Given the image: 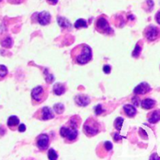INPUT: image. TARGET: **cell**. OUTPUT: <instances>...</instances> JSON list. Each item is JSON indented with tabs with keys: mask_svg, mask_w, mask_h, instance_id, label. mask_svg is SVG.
Wrapping results in <instances>:
<instances>
[{
	"mask_svg": "<svg viewBox=\"0 0 160 160\" xmlns=\"http://www.w3.org/2000/svg\"><path fill=\"white\" fill-rule=\"evenodd\" d=\"M70 56L73 63L85 65L92 60V49L87 44H80L71 50Z\"/></svg>",
	"mask_w": 160,
	"mask_h": 160,
	"instance_id": "obj_1",
	"label": "cell"
},
{
	"mask_svg": "<svg viewBox=\"0 0 160 160\" xmlns=\"http://www.w3.org/2000/svg\"><path fill=\"white\" fill-rule=\"evenodd\" d=\"M101 125L95 117H89L84 123L83 131L88 138L94 137L101 132Z\"/></svg>",
	"mask_w": 160,
	"mask_h": 160,
	"instance_id": "obj_2",
	"label": "cell"
},
{
	"mask_svg": "<svg viewBox=\"0 0 160 160\" xmlns=\"http://www.w3.org/2000/svg\"><path fill=\"white\" fill-rule=\"evenodd\" d=\"M31 102L33 106L40 105L48 97V88L46 86H37L31 91Z\"/></svg>",
	"mask_w": 160,
	"mask_h": 160,
	"instance_id": "obj_3",
	"label": "cell"
},
{
	"mask_svg": "<svg viewBox=\"0 0 160 160\" xmlns=\"http://www.w3.org/2000/svg\"><path fill=\"white\" fill-rule=\"evenodd\" d=\"M60 136L64 139L66 143L72 144L77 141L78 138V128L65 125L60 128Z\"/></svg>",
	"mask_w": 160,
	"mask_h": 160,
	"instance_id": "obj_4",
	"label": "cell"
},
{
	"mask_svg": "<svg viewBox=\"0 0 160 160\" xmlns=\"http://www.w3.org/2000/svg\"><path fill=\"white\" fill-rule=\"evenodd\" d=\"M95 28L97 32L102 34H110L112 33L107 19L104 15H101L96 18L95 21Z\"/></svg>",
	"mask_w": 160,
	"mask_h": 160,
	"instance_id": "obj_5",
	"label": "cell"
},
{
	"mask_svg": "<svg viewBox=\"0 0 160 160\" xmlns=\"http://www.w3.org/2000/svg\"><path fill=\"white\" fill-rule=\"evenodd\" d=\"M33 117L37 119V120H44L45 121V120H51V119H53L55 117V115L49 107L45 106V107L38 109L34 112Z\"/></svg>",
	"mask_w": 160,
	"mask_h": 160,
	"instance_id": "obj_6",
	"label": "cell"
},
{
	"mask_svg": "<svg viewBox=\"0 0 160 160\" xmlns=\"http://www.w3.org/2000/svg\"><path fill=\"white\" fill-rule=\"evenodd\" d=\"M50 144V139L48 134H42L36 138V145L40 151L45 152L48 148Z\"/></svg>",
	"mask_w": 160,
	"mask_h": 160,
	"instance_id": "obj_7",
	"label": "cell"
},
{
	"mask_svg": "<svg viewBox=\"0 0 160 160\" xmlns=\"http://www.w3.org/2000/svg\"><path fill=\"white\" fill-rule=\"evenodd\" d=\"M144 35L146 38L147 40L150 41V42H153V41L156 40L159 37V28L157 27L154 26V25H150V26L147 27L145 31H144Z\"/></svg>",
	"mask_w": 160,
	"mask_h": 160,
	"instance_id": "obj_8",
	"label": "cell"
},
{
	"mask_svg": "<svg viewBox=\"0 0 160 160\" xmlns=\"http://www.w3.org/2000/svg\"><path fill=\"white\" fill-rule=\"evenodd\" d=\"M36 20L39 24L42 25V26H45V25L48 24L51 21V16L46 11H42V12L36 13Z\"/></svg>",
	"mask_w": 160,
	"mask_h": 160,
	"instance_id": "obj_9",
	"label": "cell"
},
{
	"mask_svg": "<svg viewBox=\"0 0 160 160\" xmlns=\"http://www.w3.org/2000/svg\"><path fill=\"white\" fill-rule=\"evenodd\" d=\"M150 91H151V87L149 84L146 82H142L134 89V93L138 95H142L148 93Z\"/></svg>",
	"mask_w": 160,
	"mask_h": 160,
	"instance_id": "obj_10",
	"label": "cell"
},
{
	"mask_svg": "<svg viewBox=\"0 0 160 160\" xmlns=\"http://www.w3.org/2000/svg\"><path fill=\"white\" fill-rule=\"evenodd\" d=\"M75 102L78 106H82V107H84V106H88L90 103L91 99L88 95H78L75 97Z\"/></svg>",
	"mask_w": 160,
	"mask_h": 160,
	"instance_id": "obj_11",
	"label": "cell"
},
{
	"mask_svg": "<svg viewBox=\"0 0 160 160\" xmlns=\"http://www.w3.org/2000/svg\"><path fill=\"white\" fill-rule=\"evenodd\" d=\"M20 124V119L17 116H11L9 117L7 120V126L9 127V129L12 131H16L17 129V127Z\"/></svg>",
	"mask_w": 160,
	"mask_h": 160,
	"instance_id": "obj_12",
	"label": "cell"
},
{
	"mask_svg": "<svg viewBox=\"0 0 160 160\" xmlns=\"http://www.w3.org/2000/svg\"><path fill=\"white\" fill-rule=\"evenodd\" d=\"M123 109L125 115L128 117H130V118H133L137 114V109H136V108L131 104L125 105L123 107Z\"/></svg>",
	"mask_w": 160,
	"mask_h": 160,
	"instance_id": "obj_13",
	"label": "cell"
},
{
	"mask_svg": "<svg viewBox=\"0 0 160 160\" xmlns=\"http://www.w3.org/2000/svg\"><path fill=\"white\" fill-rule=\"evenodd\" d=\"M66 85L63 83H56L53 86V94L56 95H62L66 92Z\"/></svg>",
	"mask_w": 160,
	"mask_h": 160,
	"instance_id": "obj_14",
	"label": "cell"
},
{
	"mask_svg": "<svg viewBox=\"0 0 160 160\" xmlns=\"http://www.w3.org/2000/svg\"><path fill=\"white\" fill-rule=\"evenodd\" d=\"M81 123V118L78 115H74L70 118L67 124L69 126L73 127V128H79Z\"/></svg>",
	"mask_w": 160,
	"mask_h": 160,
	"instance_id": "obj_15",
	"label": "cell"
},
{
	"mask_svg": "<svg viewBox=\"0 0 160 160\" xmlns=\"http://www.w3.org/2000/svg\"><path fill=\"white\" fill-rule=\"evenodd\" d=\"M148 120L150 123H156L160 120V110H155L152 112L148 117Z\"/></svg>",
	"mask_w": 160,
	"mask_h": 160,
	"instance_id": "obj_16",
	"label": "cell"
},
{
	"mask_svg": "<svg viewBox=\"0 0 160 160\" xmlns=\"http://www.w3.org/2000/svg\"><path fill=\"white\" fill-rule=\"evenodd\" d=\"M156 101L151 98H145L142 102V107L144 109H151L156 106Z\"/></svg>",
	"mask_w": 160,
	"mask_h": 160,
	"instance_id": "obj_17",
	"label": "cell"
},
{
	"mask_svg": "<svg viewBox=\"0 0 160 160\" xmlns=\"http://www.w3.org/2000/svg\"><path fill=\"white\" fill-rule=\"evenodd\" d=\"M142 42H138L135 45V48H134V51L132 52V56L134 58H138L140 56L141 52H142Z\"/></svg>",
	"mask_w": 160,
	"mask_h": 160,
	"instance_id": "obj_18",
	"label": "cell"
},
{
	"mask_svg": "<svg viewBox=\"0 0 160 160\" xmlns=\"http://www.w3.org/2000/svg\"><path fill=\"white\" fill-rule=\"evenodd\" d=\"M57 21L59 26L62 28H69L71 27V24H70V23L69 22V20H67V19L64 18V17H58Z\"/></svg>",
	"mask_w": 160,
	"mask_h": 160,
	"instance_id": "obj_19",
	"label": "cell"
},
{
	"mask_svg": "<svg viewBox=\"0 0 160 160\" xmlns=\"http://www.w3.org/2000/svg\"><path fill=\"white\" fill-rule=\"evenodd\" d=\"M74 27L77 29H81V28H87L88 23L87 21L84 19H78L74 23Z\"/></svg>",
	"mask_w": 160,
	"mask_h": 160,
	"instance_id": "obj_20",
	"label": "cell"
},
{
	"mask_svg": "<svg viewBox=\"0 0 160 160\" xmlns=\"http://www.w3.org/2000/svg\"><path fill=\"white\" fill-rule=\"evenodd\" d=\"M0 44L5 48H11L12 45V40L10 37H6L0 41Z\"/></svg>",
	"mask_w": 160,
	"mask_h": 160,
	"instance_id": "obj_21",
	"label": "cell"
},
{
	"mask_svg": "<svg viewBox=\"0 0 160 160\" xmlns=\"http://www.w3.org/2000/svg\"><path fill=\"white\" fill-rule=\"evenodd\" d=\"M53 109H54V111L57 114H62L64 112L65 108H64L63 104H62V103H56L53 106Z\"/></svg>",
	"mask_w": 160,
	"mask_h": 160,
	"instance_id": "obj_22",
	"label": "cell"
},
{
	"mask_svg": "<svg viewBox=\"0 0 160 160\" xmlns=\"http://www.w3.org/2000/svg\"><path fill=\"white\" fill-rule=\"evenodd\" d=\"M123 119L122 118V117H117L115 120V122H114V128L120 131V130H121L122 126H123Z\"/></svg>",
	"mask_w": 160,
	"mask_h": 160,
	"instance_id": "obj_23",
	"label": "cell"
},
{
	"mask_svg": "<svg viewBox=\"0 0 160 160\" xmlns=\"http://www.w3.org/2000/svg\"><path fill=\"white\" fill-rule=\"evenodd\" d=\"M8 74V70L6 66L0 65V81L4 79Z\"/></svg>",
	"mask_w": 160,
	"mask_h": 160,
	"instance_id": "obj_24",
	"label": "cell"
},
{
	"mask_svg": "<svg viewBox=\"0 0 160 160\" xmlns=\"http://www.w3.org/2000/svg\"><path fill=\"white\" fill-rule=\"evenodd\" d=\"M48 158L51 160L57 159L58 155L57 153H56V152L55 151L54 149H52V148H50L48 152Z\"/></svg>",
	"mask_w": 160,
	"mask_h": 160,
	"instance_id": "obj_25",
	"label": "cell"
},
{
	"mask_svg": "<svg viewBox=\"0 0 160 160\" xmlns=\"http://www.w3.org/2000/svg\"><path fill=\"white\" fill-rule=\"evenodd\" d=\"M104 111L105 110L102 107V105H98V106H96L95 107V112L96 115H101V114H102L104 112Z\"/></svg>",
	"mask_w": 160,
	"mask_h": 160,
	"instance_id": "obj_26",
	"label": "cell"
},
{
	"mask_svg": "<svg viewBox=\"0 0 160 160\" xmlns=\"http://www.w3.org/2000/svg\"><path fill=\"white\" fill-rule=\"evenodd\" d=\"M103 145H104V148H106L107 151H110V150L112 149V144L110 142H106L103 143Z\"/></svg>",
	"mask_w": 160,
	"mask_h": 160,
	"instance_id": "obj_27",
	"label": "cell"
},
{
	"mask_svg": "<svg viewBox=\"0 0 160 160\" xmlns=\"http://www.w3.org/2000/svg\"><path fill=\"white\" fill-rule=\"evenodd\" d=\"M103 72L106 74H109L111 72V67L109 65H104L103 66Z\"/></svg>",
	"mask_w": 160,
	"mask_h": 160,
	"instance_id": "obj_28",
	"label": "cell"
},
{
	"mask_svg": "<svg viewBox=\"0 0 160 160\" xmlns=\"http://www.w3.org/2000/svg\"><path fill=\"white\" fill-rule=\"evenodd\" d=\"M113 139L116 142H119V141H121L122 139H123V137H122V136H120L119 134H117V133H115L113 135Z\"/></svg>",
	"mask_w": 160,
	"mask_h": 160,
	"instance_id": "obj_29",
	"label": "cell"
},
{
	"mask_svg": "<svg viewBox=\"0 0 160 160\" xmlns=\"http://www.w3.org/2000/svg\"><path fill=\"white\" fill-rule=\"evenodd\" d=\"M8 2L11 3V4H20L24 2V0H7Z\"/></svg>",
	"mask_w": 160,
	"mask_h": 160,
	"instance_id": "obj_30",
	"label": "cell"
},
{
	"mask_svg": "<svg viewBox=\"0 0 160 160\" xmlns=\"http://www.w3.org/2000/svg\"><path fill=\"white\" fill-rule=\"evenodd\" d=\"M17 129H18V131H20V132H24V131H26V126H25L24 124H20Z\"/></svg>",
	"mask_w": 160,
	"mask_h": 160,
	"instance_id": "obj_31",
	"label": "cell"
},
{
	"mask_svg": "<svg viewBox=\"0 0 160 160\" xmlns=\"http://www.w3.org/2000/svg\"><path fill=\"white\" fill-rule=\"evenodd\" d=\"M59 0H47V2L50 5H56L57 4Z\"/></svg>",
	"mask_w": 160,
	"mask_h": 160,
	"instance_id": "obj_32",
	"label": "cell"
},
{
	"mask_svg": "<svg viewBox=\"0 0 160 160\" xmlns=\"http://www.w3.org/2000/svg\"><path fill=\"white\" fill-rule=\"evenodd\" d=\"M156 20L159 24H160V11L158 12L156 15Z\"/></svg>",
	"mask_w": 160,
	"mask_h": 160,
	"instance_id": "obj_33",
	"label": "cell"
},
{
	"mask_svg": "<svg viewBox=\"0 0 160 160\" xmlns=\"http://www.w3.org/2000/svg\"><path fill=\"white\" fill-rule=\"evenodd\" d=\"M154 158H155V159H160V158L159 157V156H157V155L156 154V153H155V154H153L152 156L151 157H150V159H154Z\"/></svg>",
	"mask_w": 160,
	"mask_h": 160,
	"instance_id": "obj_34",
	"label": "cell"
},
{
	"mask_svg": "<svg viewBox=\"0 0 160 160\" xmlns=\"http://www.w3.org/2000/svg\"><path fill=\"white\" fill-rule=\"evenodd\" d=\"M2 0H0V2H2Z\"/></svg>",
	"mask_w": 160,
	"mask_h": 160,
	"instance_id": "obj_35",
	"label": "cell"
}]
</instances>
